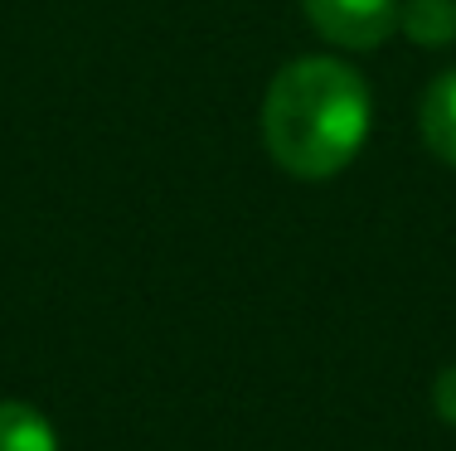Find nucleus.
Instances as JSON below:
<instances>
[{"label": "nucleus", "mask_w": 456, "mask_h": 451, "mask_svg": "<svg viewBox=\"0 0 456 451\" xmlns=\"http://www.w3.org/2000/svg\"><path fill=\"white\" fill-rule=\"evenodd\" d=\"M369 136V88L345 59L311 53L267 83L263 146L287 175L330 180L360 156Z\"/></svg>", "instance_id": "1"}, {"label": "nucleus", "mask_w": 456, "mask_h": 451, "mask_svg": "<svg viewBox=\"0 0 456 451\" xmlns=\"http://www.w3.org/2000/svg\"><path fill=\"white\" fill-rule=\"evenodd\" d=\"M301 15L325 44L379 49L398 29V0H301Z\"/></svg>", "instance_id": "2"}, {"label": "nucleus", "mask_w": 456, "mask_h": 451, "mask_svg": "<svg viewBox=\"0 0 456 451\" xmlns=\"http://www.w3.org/2000/svg\"><path fill=\"white\" fill-rule=\"evenodd\" d=\"M418 132H422V146L442 160V165L456 170V68L437 73L428 83L418 102Z\"/></svg>", "instance_id": "3"}, {"label": "nucleus", "mask_w": 456, "mask_h": 451, "mask_svg": "<svg viewBox=\"0 0 456 451\" xmlns=\"http://www.w3.org/2000/svg\"><path fill=\"white\" fill-rule=\"evenodd\" d=\"M398 29L422 49H447L456 39V0H398Z\"/></svg>", "instance_id": "4"}, {"label": "nucleus", "mask_w": 456, "mask_h": 451, "mask_svg": "<svg viewBox=\"0 0 456 451\" xmlns=\"http://www.w3.org/2000/svg\"><path fill=\"white\" fill-rule=\"evenodd\" d=\"M0 451H59L49 417L29 403H0Z\"/></svg>", "instance_id": "5"}, {"label": "nucleus", "mask_w": 456, "mask_h": 451, "mask_svg": "<svg viewBox=\"0 0 456 451\" xmlns=\"http://www.w3.org/2000/svg\"><path fill=\"white\" fill-rule=\"evenodd\" d=\"M432 403H437L442 423L456 427V364H447V369L437 374V383H432Z\"/></svg>", "instance_id": "6"}]
</instances>
